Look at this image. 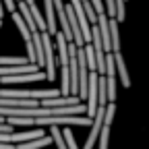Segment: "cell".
<instances>
[{"instance_id":"6da1fadb","label":"cell","mask_w":149,"mask_h":149,"mask_svg":"<svg viewBox=\"0 0 149 149\" xmlns=\"http://www.w3.org/2000/svg\"><path fill=\"white\" fill-rule=\"evenodd\" d=\"M42 42H44V54H46V74H48V81H54L56 79V60H54V46H52L48 31L42 33Z\"/></svg>"},{"instance_id":"5bb4252c","label":"cell","mask_w":149,"mask_h":149,"mask_svg":"<svg viewBox=\"0 0 149 149\" xmlns=\"http://www.w3.org/2000/svg\"><path fill=\"white\" fill-rule=\"evenodd\" d=\"M4 6H6V10H8L10 15L17 13V2H15V0H4Z\"/></svg>"},{"instance_id":"30bf717a","label":"cell","mask_w":149,"mask_h":149,"mask_svg":"<svg viewBox=\"0 0 149 149\" xmlns=\"http://www.w3.org/2000/svg\"><path fill=\"white\" fill-rule=\"evenodd\" d=\"M85 58H87V66L91 70H97V58H95V50H93V44H85Z\"/></svg>"},{"instance_id":"e0dca14e","label":"cell","mask_w":149,"mask_h":149,"mask_svg":"<svg viewBox=\"0 0 149 149\" xmlns=\"http://www.w3.org/2000/svg\"><path fill=\"white\" fill-rule=\"evenodd\" d=\"M0 27H2V19H0Z\"/></svg>"},{"instance_id":"5b68a950","label":"cell","mask_w":149,"mask_h":149,"mask_svg":"<svg viewBox=\"0 0 149 149\" xmlns=\"http://www.w3.org/2000/svg\"><path fill=\"white\" fill-rule=\"evenodd\" d=\"M46 4V25H48V33L56 35L60 29L56 25V6H54V0H44Z\"/></svg>"},{"instance_id":"ba28073f","label":"cell","mask_w":149,"mask_h":149,"mask_svg":"<svg viewBox=\"0 0 149 149\" xmlns=\"http://www.w3.org/2000/svg\"><path fill=\"white\" fill-rule=\"evenodd\" d=\"M52 141H54L52 137H42V139H35V141H29V143L17 145V149H42V147H48Z\"/></svg>"},{"instance_id":"2e32d148","label":"cell","mask_w":149,"mask_h":149,"mask_svg":"<svg viewBox=\"0 0 149 149\" xmlns=\"http://www.w3.org/2000/svg\"><path fill=\"white\" fill-rule=\"evenodd\" d=\"M4 8H6V6H4V0H0V19L4 17Z\"/></svg>"},{"instance_id":"8992f818","label":"cell","mask_w":149,"mask_h":149,"mask_svg":"<svg viewBox=\"0 0 149 149\" xmlns=\"http://www.w3.org/2000/svg\"><path fill=\"white\" fill-rule=\"evenodd\" d=\"M114 58H116V70H118V74H120V81H122V85L128 89V87H130V79H128V70H126L124 58H122V54H120V52L114 54Z\"/></svg>"},{"instance_id":"8fae6325","label":"cell","mask_w":149,"mask_h":149,"mask_svg":"<svg viewBox=\"0 0 149 149\" xmlns=\"http://www.w3.org/2000/svg\"><path fill=\"white\" fill-rule=\"evenodd\" d=\"M50 128H52V139H54V143H56V145H58V149H68L62 130H60L58 126H50Z\"/></svg>"},{"instance_id":"52a82bcc","label":"cell","mask_w":149,"mask_h":149,"mask_svg":"<svg viewBox=\"0 0 149 149\" xmlns=\"http://www.w3.org/2000/svg\"><path fill=\"white\" fill-rule=\"evenodd\" d=\"M110 37H112V52H120V33H118V19H110Z\"/></svg>"},{"instance_id":"7a4b0ae2","label":"cell","mask_w":149,"mask_h":149,"mask_svg":"<svg viewBox=\"0 0 149 149\" xmlns=\"http://www.w3.org/2000/svg\"><path fill=\"white\" fill-rule=\"evenodd\" d=\"M104 120H106V106H100L97 112H95V118H93V124H91V133L87 137V143L83 149H93L95 147V141L100 139V133H102V126H104Z\"/></svg>"},{"instance_id":"9a60e30c","label":"cell","mask_w":149,"mask_h":149,"mask_svg":"<svg viewBox=\"0 0 149 149\" xmlns=\"http://www.w3.org/2000/svg\"><path fill=\"white\" fill-rule=\"evenodd\" d=\"M0 149H17V145H10V143H0Z\"/></svg>"},{"instance_id":"3957f363","label":"cell","mask_w":149,"mask_h":149,"mask_svg":"<svg viewBox=\"0 0 149 149\" xmlns=\"http://www.w3.org/2000/svg\"><path fill=\"white\" fill-rule=\"evenodd\" d=\"M114 112H116V106H114V104H108V106H106V120H104L102 133H100V145H97V149H108V137H110V128H112Z\"/></svg>"},{"instance_id":"9c48e42d","label":"cell","mask_w":149,"mask_h":149,"mask_svg":"<svg viewBox=\"0 0 149 149\" xmlns=\"http://www.w3.org/2000/svg\"><path fill=\"white\" fill-rule=\"evenodd\" d=\"M17 64H31L25 56H0V66H17Z\"/></svg>"},{"instance_id":"4fadbf2b","label":"cell","mask_w":149,"mask_h":149,"mask_svg":"<svg viewBox=\"0 0 149 149\" xmlns=\"http://www.w3.org/2000/svg\"><path fill=\"white\" fill-rule=\"evenodd\" d=\"M106 15L110 19H116L118 10H116V0H106Z\"/></svg>"},{"instance_id":"277c9868","label":"cell","mask_w":149,"mask_h":149,"mask_svg":"<svg viewBox=\"0 0 149 149\" xmlns=\"http://www.w3.org/2000/svg\"><path fill=\"white\" fill-rule=\"evenodd\" d=\"M81 104L79 95H60V97H52V100H44L42 108H64V106H77Z\"/></svg>"},{"instance_id":"7c38bea8","label":"cell","mask_w":149,"mask_h":149,"mask_svg":"<svg viewBox=\"0 0 149 149\" xmlns=\"http://www.w3.org/2000/svg\"><path fill=\"white\" fill-rule=\"evenodd\" d=\"M10 126H35V118H6Z\"/></svg>"}]
</instances>
